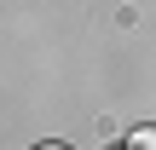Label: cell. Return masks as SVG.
Segmentation results:
<instances>
[{"mask_svg":"<svg viewBox=\"0 0 156 150\" xmlns=\"http://www.w3.org/2000/svg\"><path fill=\"white\" fill-rule=\"evenodd\" d=\"M127 150H156V127H139V133L127 139Z\"/></svg>","mask_w":156,"mask_h":150,"instance_id":"cell-1","label":"cell"},{"mask_svg":"<svg viewBox=\"0 0 156 150\" xmlns=\"http://www.w3.org/2000/svg\"><path fill=\"white\" fill-rule=\"evenodd\" d=\"M41 150H69V145H41Z\"/></svg>","mask_w":156,"mask_h":150,"instance_id":"cell-2","label":"cell"}]
</instances>
